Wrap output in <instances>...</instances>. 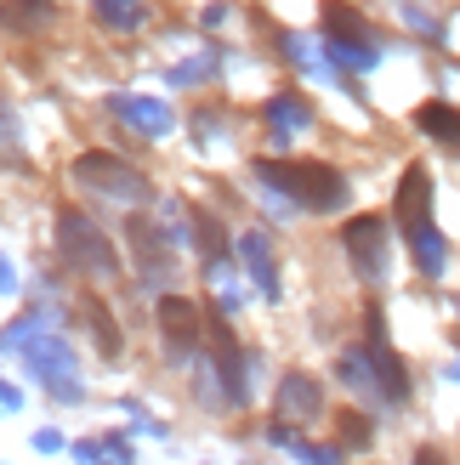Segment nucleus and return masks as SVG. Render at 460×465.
<instances>
[{
	"mask_svg": "<svg viewBox=\"0 0 460 465\" xmlns=\"http://www.w3.org/2000/svg\"><path fill=\"white\" fill-rule=\"evenodd\" d=\"M199 244H205V255H222V250H227V239H222V227H216L211 216H199Z\"/></svg>",
	"mask_w": 460,
	"mask_h": 465,
	"instance_id": "obj_19",
	"label": "nucleus"
},
{
	"mask_svg": "<svg viewBox=\"0 0 460 465\" xmlns=\"http://www.w3.org/2000/svg\"><path fill=\"white\" fill-rule=\"evenodd\" d=\"M341 443H370V420L364 414H341Z\"/></svg>",
	"mask_w": 460,
	"mask_h": 465,
	"instance_id": "obj_18",
	"label": "nucleus"
},
{
	"mask_svg": "<svg viewBox=\"0 0 460 465\" xmlns=\"http://www.w3.org/2000/svg\"><path fill=\"white\" fill-rule=\"evenodd\" d=\"M415 125L432 136V143H449V148H460V108H449V103H426V108L415 114Z\"/></svg>",
	"mask_w": 460,
	"mask_h": 465,
	"instance_id": "obj_10",
	"label": "nucleus"
},
{
	"mask_svg": "<svg viewBox=\"0 0 460 465\" xmlns=\"http://www.w3.org/2000/svg\"><path fill=\"white\" fill-rule=\"evenodd\" d=\"M125 239L136 244V267H143V278H159V272H171V250L159 244V232L148 216H131L125 222Z\"/></svg>",
	"mask_w": 460,
	"mask_h": 465,
	"instance_id": "obj_7",
	"label": "nucleus"
},
{
	"mask_svg": "<svg viewBox=\"0 0 460 465\" xmlns=\"http://www.w3.org/2000/svg\"><path fill=\"white\" fill-rule=\"evenodd\" d=\"M75 182H85V188H97V193H114V199H125V204H143L148 199V182L136 176L125 159H114V153H80L75 159Z\"/></svg>",
	"mask_w": 460,
	"mask_h": 465,
	"instance_id": "obj_3",
	"label": "nucleus"
},
{
	"mask_svg": "<svg viewBox=\"0 0 460 465\" xmlns=\"http://www.w3.org/2000/svg\"><path fill=\"white\" fill-rule=\"evenodd\" d=\"M267 120L279 125V136H290V131L307 125V103H302V97H273V103H267Z\"/></svg>",
	"mask_w": 460,
	"mask_h": 465,
	"instance_id": "obj_16",
	"label": "nucleus"
},
{
	"mask_svg": "<svg viewBox=\"0 0 460 465\" xmlns=\"http://www.w3.org/2000/svg\"><path fill=\"white\" fill-rule=\"evenodd\" d=\"M114 108H120V114H125V120H131L136 131H143V136H165V131H171V114H165V103H143V97H120V103H114Z\"/></svg>",
	"mask_w": 460,
	"mask_h": 465,
	"instance_id": "obj_11",
	"label": "nucleus"
},
{
	"mask_svg": "<svg viewBox=\"0 0 460 465\" xmlns=\"http://www.w3.org/2000/svg\"><path fill=\"white\" fill-rule=\"evenodd\" d=\"M325 29H330V40H370V23H364L347 0H325Z\"/></svg>",
	"mask_w": 460,
	"mask_h": 465,
	"instance_id": "obj_12",
	"label": "nucleus"
},
{
	"mask_svg": "<svg viewBox=\"0 0 460 465\" xmlns=\"http://www.w3.org/2000/svg\"><path fill=\"white\" fill-rule=\"evenodd\" d=\"M57 255L75 272H85V278H114V272H120V255H114L108 232L91 222L85 211H75V204L57 211Z\"/></svg>",
	"mask_w": 460,
	"mask_h": 465,
	"instance_id": "obj_2",
	"label": "nucleus"
},
{
	"mask_svg": "<svg viewBox=\"0 0 460 465\" xmlns=\"http://www.w3.org/2000/svg\"><path fill=\"white\" fill-rule=\"evenodd\" d=\"M256 176L267 188L290 193L295 204H307V211H335L347 199V176L335 165H325V159H262Z\"/></svg>",
	"mask_w": 460,
	"mask_h": 465,
	"instance_id": "obj_1",
	"label": "nucleus"
},
{
	"mask_svg": "<svg viewBox=\"0 0 460 465\" xmlns=\"http://www.w3.org/2000/svg\"><path fill=\"white\" fill-rule=\"evenodd\" d=\"M318 409H325V398H318L313 375H285L279 381V420H318Z\"/></svg>",
	"mask_w": 460,
	"mask_h": 465,
	"instance_id": "obj_6",
	"label": "nucleus"
},
{
	"mask_svg": "<svg viewBox=\"0 0 460 465\" xmlns=\"http://www.w3.org/2000/svg\"><path fill=\"white\" fill-rule=\"evenodd\" d=\"M154 312H159V335H165V346H171L176 358H188L194 346H199V335H205L199 307H194V301H182V295H165Z\"/></svg>",
	"mask_w": 460,
	"mask_h": 465,
	"instance_id": "obj_4",
	"label": "nucleus"
},
{
	"mask_svg": "<svg viewBox=\"0 0 460 465\" xmlns=\"http://www.w3.org/2000/svg\"><path fill=\"white\" fill-rule=\"evenodd\" d=\"M341 239H347V250L358 255V272H364V278L381 272V244H386V222H381V216L347 222V227H341Z\"/></svg>",
	"mask_w": 460,
	"mask_h": 465,
	"instance_id": "obj_5",
	"label": "nucleus"
},
{
	"mask_svg": "<svg viewBox=\"0 0 460 465\" xmlns=\"http://www.w3.org/2000/svg\"><path fill=\"white\" fill-rule=\"evenodd\" d=\"M409 244H415V262H421V272H444V239H438V232H432V227H415V232H409Z\"/></svg>",
	"mask_w": 460,
	"mask_h": 465,
	"instance_id": "obj_15",
	"label": "nucleus"
},
{
	"mask_svg": "<svg viewBox=\"0 0 460 465\" xmlns=\"http://www.w3.org/2000/svg\"><path fill=\"white\" fill-rule=\"evenodd\" d=\"M375 375H381V386H386V398H393V403L409 398V375H404L398 352H375Z\"/></svg>",
	"mask_w": 460,
	"mask_h": 465,
	"instance_id": "obj_17",
	"label": "nucleus"
},
{
	"mask_svg": "<svg viewBox=\"0 0 460 465\" xmlns=\"http://www.w3.org/2000/svg\"><path fill=\"white\" fill-rule=\"evenodd\" d=\"M52 23V0H0V29H45Z\"/></svg>",
	"mask_w": 460,
	"mask_h": 465,
	"instance_id": "obj_9",
	"label": "nucleus"
},
{
	"mask_svg": "<svg viewBox=\"0 0 460 465\" xmlns=\"http://www.w3.org/2000/svg\"><path fill=\"white\" fill-rule=\"evenodd\" d=\"M97 17L108 23V29H143V0H97Z\"/></svg>",
	"mask_w": 460,
	"mask_h": 465,
	"instance_id": "obj_14",
	"label": "nucleus"
},
{
	"mask_svg": "<svg viewBox=\"0 0 460 465\" xmlns=\"http://www.w3.org/2000/svg\"><path fill=\"white\" fill-rule=\"evenodd\" d=\"M415 465H444V460H438V449H421V454H415Z\"/></svg>",
	"mask_w": 460,
	"mask_h": 465,
	"instance_id": "obj_20",
	"label": "nucleus"
},
{
	"mask_svg": "<svg viewBox=\"0 0 460 465\" xmlns=\"http://www.w3.org/2000/svg\"><path fill=\"white\" fill-rule=\"evenodd\" d=\"M426 199H432L426 171H421V165H409V171H404V188H398V222H404V232L426 227Z\"/></svg>",
	"mask_w": 460,
	"mask_h": 465,
	"instance_id": "obj_8",
	"label": "nucleus"
},
{
	"mask_svg": "<svg viewBox=\"0 0 460 465\" xmlns=\"http://www.w3.org/2000/svg\"><path fill=\"white\" fill-rule=\"evenodd\" d=\"M85 323H91V335H97L103 358H120V330H114V318H108V307L97 295H85Z\"/></svg>",
	"mask_w": 460,
	"mask_h": 465,
	"instance_id": "obj_13",
	"label": "nucleus"
}]
</instances>
